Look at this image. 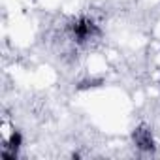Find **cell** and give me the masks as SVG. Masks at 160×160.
Returning a JSON list of instances; mask_svg holds the SVG:
<instances>
[{
    "label": "cell",
    "mask_w": 160,
    "mask_h": 160,
    "mask_svg": "<svg viewBox=\"0 0 160 160\" xmlns=\"http://www.w3.org/2000/svg\"><path fill=\"white\" fill-rule=\"evenodd\" d=\"M72 34H73V38H75L77 42L83 43V42L91 40L94 34H98V28H96V25H94L91 19L79 17V19H75L73 25H72Z\"/></svg>",
    "instance_id": "obj_1"
},
{
    "label": "cell",
    "mask_w": 160,
    "mask_h": 160,
    "mask_svg": "<svg viewBox=\"0 0 160 160\" xmlns=\"http://www.w3.org/2000/svg\"><path fill=\"white\" fill-rule=\"evenodd\" d=\"M132 138H134V143H136V147H138V149H141V151H152V149H154L152 134H151V130H147L145 126L136 128Z\"/></svg>",
    "instance_id": "obj_2"
}]
</instances>
